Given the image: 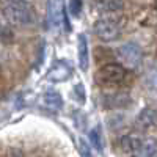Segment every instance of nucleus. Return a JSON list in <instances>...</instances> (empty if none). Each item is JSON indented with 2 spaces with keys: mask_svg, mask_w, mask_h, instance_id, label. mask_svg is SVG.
<instances>
[{
  "mask_svg": "<svg viewBox=\"0 0 157 157\" xmlns=\"http://www.w3.org/2000/svg\"><path fill=\"white\" fill-rule=\"evenodd\" d=\"M72 75V66L69 64V61H66L64 58L55 60L52 63V66L49 68L47 72V80L54 82V83H61L69 80Z\"/></svg>",
  "mask_w": 157,
  "mask_h": 157,
  "instance_id": "obj_5",
  "label": "nucleus"
},
{
  "mask_svg": "<svg viewBox=\"0 0 157 157\" xmlns=\"http://www.w3.org/2000/svg\"><path fill=\"white\" fill-rule=\"evenodd\" d=\"M88 138H90V143L94 146V149L98 152H104V149H105V141H104V135H102V129L99 126L90 129L88 132Z\"/></svg>",
  "mask_w": 157,
  "mask_h": 157,
  "instance_id": "obj_13",
  "label": "nucleus"
},
{
  "mask_svg": "<svg viewBox=\"0 0 157 157\" xmlns=\"http://www.w3.org/2000/svg\"><path fill=\"white\" fill-rule=\"evenodd\" d=\"M72 94H74V98H72V99H75L78 104H83V102H85L86 93H85V90H83V85H82V83H77V85L74 86Z\"/></svg>",
  "mask_w": 157,
  "mask_h": 157,
  "instance_id": "obj_16",
  "label": "nucleus"
},
{
  "mask_svg": "<svg viewBox=\"0 0 157 157\" xmlns=\"http://www.w3.org/2000/svg\"><path fill=\"white\" fill-rule=\"evenodd\" d=\"M77 55H78V66L83 72H86L90 66V47L85 33H80L77 36Z\"/></svg>",
  "mask_w": 157,
  "mask_h": 157,
  "instance_id": "obj_8",
  "label": "nucleus"
},
{
  "mask_svg": "<svg viewBox=\"0 0 157 157\" xmlns=\"http://www.w3.org/2000/svg\"><path fill=\"white\" fill-rule=\"evenodd\" d=\"M104 101H105V105L109 109H123L129 104L130 99L126 93H110L104 98Z\"/></svg>",
  "mask_w": 157,
  "mask_h": 157,
  "instance_id": "obj_12",
  "label": "nucleus"
},
{
  "mask_svg": "<svg viewBox=\"0 0 157 157\" xmlns=\"http://www.w3.org/2000/svg\"><path fill=\"white\" fill-rule=\"evenodd\" d=\"M43 104L50 112H60L63 109V96L55 90H49L43 94Z\"/></svg>",
  "mask_w": 157,
  "mask_h": 157,
  "instance_id": "obj_10",
  "label": "nucleus"
},
{
  "mask_svg": "<svg viewBox=\"0 0 157 157\" xmlns=\"http://www.w3.org/2000/svg\"><path fill=\"white\" fill-rule=\"evenodd\" d=\"M127 68L123 66L120 63H107L101 66L96 72V82L101 86L105 88H112V86H118L123 85L127 78Z\"/></svg>",
  "mask_w": 157,
  "mask_h": 157,
  "instance_id": "obj_2",
  "label": "nucleus"
},
{
  "mask_svg": "<svg viewBox=\"0 0 157 157\" xmlns=\"http://www.w3.org/2000/svg\"><path fill=\"white\" fill-rule=\"evenodd\" d=\"M116 57L121 60V64L127 69H138L143 63V50L138 43L127 41L116 49Z\"/></svg>",
  "mask_w": 157,
  "mask_h": 157,
  "instance_id": "obj_3",
  "label": "nucleus"
},
{
  "mask_svg": "<svg viewBox=\"0 0 157 157\" xmlns=\"http://www.w3.org/2000/svg\"><path fill=\"white\" fill-rule=\"evenodd\" d=\"M5 22L11 25H30L33 22V11L30 6L21 0H6L2 8Z\"/></svg>",
  "mask_w": 157,
  "mask_h": 157,
  "instance_id": "obj_1",
  "label": "nucleus"
},
{
  "mask_svg": "<svg viewBox=\"0 0 157 157\" xmlns=\"http://www.w3.org/2000/svg\"><path fill=\"white\" fill-rule=\"evenodd\" d=\"M135 126L140 130H151L157 127V109L154 107H145L135 118Z\"/></svg>",
  "mask_w": 157,
  "mask_h": 157,
  "instance_id": "obj_7",
  "label": "nucleus"
},
{
  "mask_svg": "<svg viewBox=\"0 0 157 157\" xmlns=\"http://www.w3.org/2000/svg\"><path fill=\"white\" fill-rule=\"evenodd\" d=\"M82 0H69L68 2V8H69V13L72 17H78L82 13Z\"/></svg>",
  "mask_w": 157,
  "mask_h": 157,
  "instance_id": "obj_15",
  "label": "nucleus"
},
{
  "mask_svg": "<svg viewBox=\"0 0 157 157\" xmlns=\"http://www.w3.org/2000/svg\"><path fill=\"white\" fill-rule=\"evenodd\" d=\"M143 146H145V138L140 137L138 134H127L121 140L123 151L130 157H140Z\"/></svg>",
  "mask_w": 157,
  "mask_h": 157,
  "instance_id": "obj_6",
  "label": "nucleus"
},
{
  "mask_svg": "<svg viewBox=\"0 0 157 157\" xmlns=\"http://www.w3.org/2000/svg\"><path fill=\"white\" fill-rule=\"evenodd\" d=\"M14 41V30L11 29V24L3 22L2 24V43L3 44H11Z\"/></svg>",
  "mask_w": 157,
  "mask_h": 157,
  "instance_id": "obj_14",
  "label": "nucleus"
},
{
  "mask_svg": "<svg viewBox=\"0 0 157 157\" xmlns=\"http://www.w3.org/2000/svg\"><path fill=\"white\" fill-rule=\"evenodd\" d=\"M78 152H80L82 157H94L85 140H80V141H78Z\"/></svg>",
  "mask_w": 157,
  "mask_h": 157,
  "instance_id": "obj_17",
  "label": "nucleus"
},
{
  "mask_svg": "<svg viewBox=\"0 0 157 157\" xmlns=\"http://www.w3.org/2000/svg\"><path fill=\"white\" fill-rule=\"evenodd\" d=\"M91 5L98 13L113 14V13H120L124 8V0H91Z\"/></svg>",
  "mask_w": 157,
  "mask_h": 157,
  "instance_id": "obj_9",
  "label": "nucleus"
},
{
  "mask_svg": "<svg viewBox=\"0 0 157 157\" xmlns=\"http://www.w3.org/2000/svg\"><path fill=\"white\" fill-rule=\"evenodd\" d=\"M143 85H145V90L151 94L157 93V64H149V66L145 69V74H143Z\"/></svg>",
  "mask_w": 157,
  "mask_h": 157,
  "instance_id": "obj_11",
  "label": "nucleus"
},
{
  "mask_svg": "<svg viewBox=\"0 0 157 157\" xmlns=\"http://www.w3.org/2000/svg\"><path fill=\"white\" fill-rule=\"evenodd\" d=\"M93 32L102 43H115L121 38V25L115 19H98L93 24Z\"/></svg>",
  "mask_w": 157,
  "mask_h": 157,
  "instance_id": "obj_4",
  "label": "nucleus"
},
{
  "mask_svg": "<svg viewBox=\"0 0 157 157\" xmlns=\"http://www.w3.org/2000/svg\"><path fill=\"white\" fill-rule=\"evenodd\" d=\"M21 2H27V0H21Z\"/></svg>",
  "mask_w": 157,
  "mask_h": 157,
  "instance_id": "obj_18",
  "label": "nucleus"
}]
</instances>
